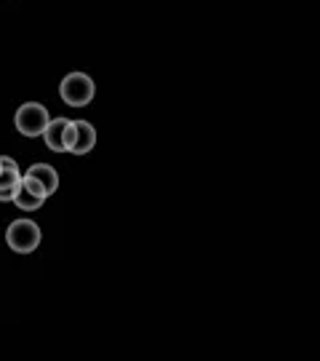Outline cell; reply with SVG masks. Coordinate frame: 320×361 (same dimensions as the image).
Segmentation results:
<instances>
[{
    "label": "cell",
    "mask_w": 320,
    "mask_h": 361,
    "mask_svg": "<svg viewBox=\"0 0 320 361\" xmlns=\"http://www.w3.org/2000/svg\"><path fill=\"white\" fill-rule=\"evenodd\" d=\"M43 201H46V198H40V195L30 193L25 185L19 182V188H16V193H13V204L22 209V212H35V209L43 207Z\"/></svg>",
    "instance_id": "obj_8"
},
{
    "label": "cell",
    "mask_w": 320,
    "mask_h": 361,
    "mask_svg": "<svg viewBox=\"0 0 320 361\" xmlns=\"http://www.w3.org/2000/svg\"><path fill=\"white\" fill-rule=\"evenodd\" d=\"M27 177H32L35 182H40V188L46 190V195H53L56 188H59V174L56 169L49 166V164H32L27 169Z\"/></svg>",
    "instance_id": "obj_6"
},
{
    "label": "cell",
    "mask_w": 320,
    "mask_h": 361,
    "mask_svg": "<svg viewBox=\"0 0 320 361\" xmlns=\"http://www.w3.org/2000/svg\"><path fill=\"white\" fill-rule=\"evenodd\" d=\"M59 94H62V99L70 107H86L94 99L96 86H94V80L86 73H70V75H64Z\"/></svg>",
    "instance_id": "obj_1"
},
{
    "label": "cell",
    "mask_w": 320,
    "mask_h": 361,
    "mask_svg": "<svg viewBox=\"0 0 320 361\" xmlns=\"http://www.w3.org/2000/svg\"><path fill=\"white\" fill-rule=\"evenodd\" d=\"M40 137L46 140L49 150H53V153H70V145H72V121H67V118H51Z\"/></svg>",
    "instance_id": "obj_4"
},
{
    "label": "cell",
    "mask_w": 320,
    "mask_h": 361,
    "mask_svg": "<svg viewBox=\"0 0 320 361\" xmlns=\"http://www.w3.org/2000/svg\"><path fill=\"white\" fill-rule=\"evenodd\" d=\"M22 185H25L27 190H30V193H35V195H40V198H49V195H46V190H43V188H40V182H35L32 180V177H22Z\"/></svg>",
    "instance_id": "obj_9"
},
{
    "label": "cell",
    "mask_w": 320,
    "mask_h": 361,
    "mask_svg": "<svg viewBox=\"0 0 320 361\" xmlns=\"http://www.w3.org/2000/svg\"><path fill=\"white\" fill-rule=\"evenodd\" d=\"M49 110L43 107L40 102H25L19 110H16V116H13V126L19 134H25V137H40L43 129L49 126Z\"/></svg>",
    "instance_id": "obj_2"
},
{
    "label": "cell",
    "mask_w": 320,
    "mask_h": 361,
    "mask_svg": "<svg viewBox=\"0 0 320 361\" xmlns=\"http://www.w3.org/2000/svg\"><path fill=\"white\" fill-rule=\"evenodd\" d=\"M96 145V129L91 126L89 121H72V145H70V153L86 155L94 150Z\"/></svg>",
    "instance_id": "obj_5"
},
{
    "label": "cell",
    "mask_w": 320,
    "mask_h": 361,
    "mask_svg": "<svg viewBox=\"0 0 320 361\" xmlns=\"http://www.w3.org/2000/svg\"><path fill=\"white\" fill-rule=\"evenodd\" d=\"M22 182V171L19 169L0 166V201H13V193Z\"/></svg>",
    "instance_id": "obj_7"
},
{
    "label": "cell",
    "mask_w": 320,
    "mask_h": 361,
    "mask_svg": "<svg viewBox=\"0 0 320 361\" xmlns=\"http://www.w3.org/2000/svg\"><path fill=\"white\" fill-rule=\"evenodd\" d=\"M6 241H8V246H11L13 252H19V255L35 252L40 244L38 222H32V219H16V222H11L8 231H6Z\"/></svg>",
    "instance_id": "obj_3"
}]
</instances>
